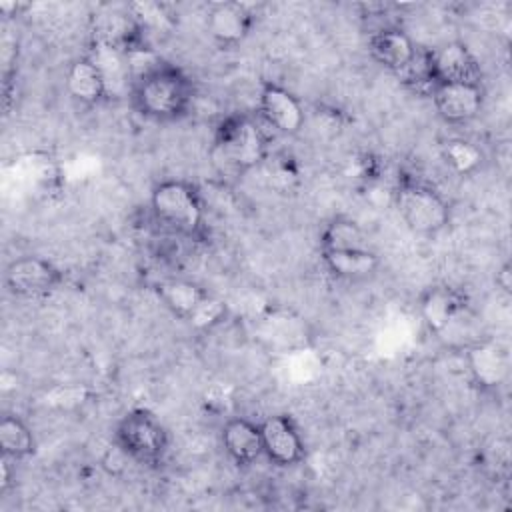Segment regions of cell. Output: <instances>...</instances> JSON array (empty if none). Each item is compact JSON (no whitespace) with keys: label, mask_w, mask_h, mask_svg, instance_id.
Masks as SVG:
<instances>
[{"label":"cell","mask_w":512,"mask_h":512,"mask_svg":"<svg viewBox=\"0 0 512 512\" xmlns=\"http://www.w3.org/2000/svg\"><path fill=\"white\" fill-rule=\"evenodd\" d=\"M442 158L454 172L468 176L480 168L482 150L470 140L450 138L442 144Z\"/></svg>","instance_id":"obj_22"},{"label":"cell","mask_w":512,"mask_h":512,"mask_svg":"<svg viewBox=\"0 0 512 512\" xmlns=\"http://www.w3.org/2000/svg\"><path fill=\"white\" fill-rule=\"evenodd\" d=\"M214 150L228 168L242 174L266 160L268 136L254 116L234 112L216 124Z\"/></svg>","instance_id":"obj_3"},{"label":"cell","mask_w":512,"mask_h":512,"mask_svg":"<svg viewBox=\"0 0 512 512\" xmlns=\"http://www.w3.org/2000/svg\"><path fill=\"white\" fill-rule=\"evenodd\" d=\"M226 314V308L222 302H218L216 298L208 296V300L200 306V310L194 314V318L190 320L194 326L198 328H210L214 326L216 322L222 320V316Z\"/></svg>","instance_id":"obj_23"},{"label":"cell","mask_w":512,"mask_h":512,"mask_svg":"<svg viewBox=\"0 0 512 512\" xmlns=\"http://www.w3.org/2000/svg\"><path fill=\"white\" fill-rule=\"evenodd\" d=\"M260 120L280 134H298L304 126L306 114L300 100L276 82H264L258 94Z\"/></svg>","instance_id":"obj_9"},{"label":"cell","mask_w":512,"mask_h":512,"mask_svg":"<svg viewBox=\"0 0 512 512\" xmlns=\"http://www.w3.org/2000/svg\"><path fill=\"white\" fill-rule=\"evenodd\" d=\"M114 442L130 460L156 466L162 464L168 454L170 436L164 424L150 410L134 408L118 420Z\"/></svg>","instance_id":"obj_4"},{"label":"cell","mask_w":512,"mask_h":512,"mask_svg":"<svg viewBox=\"0 0 512 512\" xmlns=\"http://www.w3.org/2000/svg\"><path fill=\"white\" fill-rule=\"evenodd\" d=\"M220 440L226 456L236 466H250L254 464L262 454V436H260V424L234 416L228 418L222 424Z\"/></svg>","instance_id":"obj_15"},{"label":"cell","mask_w":512,"mask_h":512,"mask_svg":"<svg viewBox=\"0 0 512 512\" xmlns=\"http://www.w3.org/2000/svg\"><path fill=\"white\" fill-rule=\"evenodd\" d=\"M262 454L280 468L298 466L306 458V444L294 420L286 414H272L260 422Z\"/></svg>","instance_id":"obj_8"},{"label":"cell","mask_w":512,"mask_h":512,"mask_svg":"<svg viewBox=\"0 0 512 512\" xmlns=\"http://www.w3.org/2000/svg\"><path fill=\"white\" fill-rule=\"evenodd\" d=\"M64 276L50 260L40 256H20L4 270V284L18 298H42L58 290Z\"/></svg>","instance_id":"obj_6"},{"label":"cell","mask_w":512,"mask_h":512,"mask_svg":"<svg viewBox=\"0 0 512 512\" xmlns=\"http://www.w3.org/2000/svg\"><path fill=\"white\" fill-rule=\"evenodd\" d=\"M430 98L438 116L448 124H466L484 108L482 84H436Z\"/></svg>","instance_id":"obj_10"},{"label":"cell","mask_w":512,"mask_h":512,"mask_svg":"<svg viewBox=\"0 0 512 512\" xmlns=\"http://www.w3.org/2000/svg\"><path fill=\"white\" fill-rule=\"evenodd\" d=\"M496 286H498L504 294H510V292H512V266H510V262H504V264L496 270Z\"/></svg>","instance_id":"obj_24"},{"label":"cell","mask_w":512,"mask_h":512,"mask_svg":"<svg viewBox=\"0 0 512 512\" xmlns=\"http://www.w3.org/2000/svg\"><path fill=\"white\" fill-rule=\"evenodd\" d=\"M66 90L76 102H80L84 106H96V104L108 100L100 70L96 68V64L92 62V58L88 54L78 56L68 66Z\"/></svg>","instance_id":"obj_18"},{"label":"cell","mask_w":512,"mask_h":512,"mask_svg":"<svg viewBox=\"0 0 512 512\" xmlns=\"http://www.w3.org/2000/svg\"><path fill=\"white\" fill-rule=\"evenodd\" d=\"M428 62L434 84H482L478 58L460 40L428 48Z\"/></svg>","instance_id":"obj_7"},{"label":"cell","mask_w":512,"mask_h":512,"mask_svg":"<svg viewBox=\"0 0 512 512\" xmlns=\"http://www.w3.org/2000/svg\"><path fill=\"white\" fill-rule=\"evenodd\" d=\"M420 316L430 332H442L466 308V298L452 286H428L418 300Z\"/></svg>","instance_id":"obj_16"},{"label":"cell","mask_w":512,"mask_h":512,"mask_svg":"<svg viewBox=\"0 0 512 512\" xmlns=\"http://www.w3.org/2000/svg\"><path fill=\"white\" fill-rule=\"evenodd\" d=\"M368 248L362 228L346 216L332 218L320 234V250H362Z\"/></svg>","instance_id":"obj_21"},{"label":"cell","mask_w":512,"mask_h":512,"mask_svg":"<svg viewBox=\"0 0 512 512\" xmlns=\"http://www.w3.org/2000/svg\"><path fill=\"white\" fill-rule=\"evenodd\" d=\"M130 100L134 108L148 120L176 122L190 112L194 84L182 68L162 60L134 80Z\"/></svg>","instance_id":"obj_1"},{"label":"cell","mask_w":512,"mask_h":512,"mask_svg":"<svg viewBox=\"0 0 512 512\" xmlns=\"http://www.w3.org/2000/svg\"><path fill=\"white\" fill-rule=\"evenodd\" d=\"M154 218L174 234L196 238L204 230V202L198 188L182 178L160 180L150 194Z\"/></svg>","instance_id":"obj_2"},{"label":"cell","mask_w":512,"mask_h":512,"mask_svg":"<svg viewBox=\"0 0 512 512\" xmlns=\"http://www.w3.org/2000/svg\"><path fill=\"white\" fill-rule=\"evenodd\" d=\"M324 266L344 280L368 278L378 268V256L370 248L362 250H320Z\"/></svg>","instance_id":"obj_19"},{"label":"cell","mask_w":512,"mask_h":512,"mask_svg":"<svg viewBox=\"0 0 512 512\" xmlns=\"http://www.w3.org/2000/svg\"><path fill=\"white\" fill-rule=\"evenodd\" d=\"M394 206L404 224L416 234H438L450 222V206L444 196L418 180H402L398 184Z\"/></svg>","instance_id":"obj_5"},{"label":"cell","mask_w":512,"mask_h":512,"mask_svg":"<svg viewBox=\"0 0 512 512\" xmlns=\"http://www.w3.org/2000/svg\"><path fill=\"white\" fill-rule=\"evenodd\" d=\"M368 52L384 70L400 74L414 60L418 46L398 26H382L368 38Z\"/></svg>","instance_id":"obj_13"},{"label":"cell","mask_w":512,"mask_h":512,"mask_svg":"<svg viewBox=\"0 0 512 512\" xmlns=\"http://www.w3.org/2000/svg\"><path fill=\"white\" fill-rule=\"evenodd\" d=\"M466 366L476 386L494 390L508 380L510 358L496 342H476L466 350Z\"/></svg>","instance_id":"obj_14"},{"label":"cell","mask_w":512,"mask_h":512,"mask_svg":"<svg viewBox=\"0 0 512 512\" xmlns=\"http://www.w3.org/2000/svg\"><path fill=\"white\" fill-rule=\"evenodd\" d=\"M0 450L2 456L14 462H20L36 452V438L20 416L6 414L0 420Z\"/></svg>","instance_id":"obj_20"},{"label":"cell","mask_w":512,"mask_h":512,"mask_svg":"<svg viewBox=\"0 0 512 512\" xmlns=\"http://www.w3.org/2000/svg\"><path fill=\"white\" fill-rule=\"evenodd\" d=\"M86 54L92 58V62L100 70L108 100H122L126 96L130 98L132 72H130L126 52L114 44L92 40Z\"/></svg>","instance_id":"obj_12"},{"label":"cell","mask_w":512,"mask_h":512,"mask_svg":"<svg viewBox=\"0 0 512 512\" xmlns=\"http://www.w3.org/2000/svg\"><path fill=\"white\" fill-rule=\"evenodd\" d=\"M160 302L180 320H192L200 306L208 300V290L186 278H168L156 286Z\"/></svg>","instance_id":"obj_17"},{"label":"cell","mask_w":512,"mask_h":512,"mask_svg":"<svg viewBox=\"0 0 512 512\" xmlns=\"http://www.w3.org/2000/svg\"><path fill=\"white\" fill-rule=\"evenodd\" d=\"M254 26V12L244 2H214L206 12V30L210 38L230 48L240 44Z\"/></svg>","instance_id":"obj_11"}]
</instances>
